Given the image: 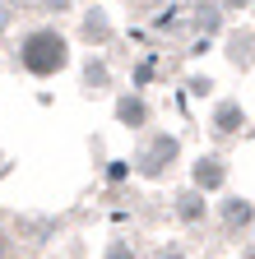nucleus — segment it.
Returning <instances> with one entry per match:
<instances>
[{
	"instance_id": "obj_4",
	"label": "nucleus",
	"mask_w": 255,
	"mask_h": 259,
	"mask_svg": "<svg viewBox=\"0 0 255 259\" xmlns=\"http://www.w3.org/2000/svg\"><path fill=\"white\" fill-rule=\"evenodd\" d=\"M237 120H241V111L228 102V107H218V130H223V135H228V130H237Z\"/></svg>"
},
{
	"instance_id": "obj_6",
	"label": "nucleus",
	"mask_w": 255,
	"mask_h": 259,
	"mask_svg": "<svg viewBox=\"0 0 255 259\" xmlns=\"http://www.w3.org/2000/svg\"><path fill=\"white\" fill-rule=\"evenodd\" d=\"M121 116H125V120H139L144 107H139V102H121Z\"/></svg>"
},
{
	"instance_id": "obj_7",
	"label": "nucleus",
	"mask_w": 255,
	"mask_h": 259,
	"mask_svg": "<svg viewBox=\"0 0 255 259\" xmlns=\"http://www.w3.org/2000/svg\"><path fill=\"white\" fill-rule=\"evenodd\" d=\"M5 19H10V5H5V0H0V28H5Z\"/></svg>"
},
{
	"instance_id": "obj_5",
	"label": "nucleus",
	"mask_w": 255,
	"mask_h": 259,
	"mask_svg": "<svg viewBox=\"0 0 255 259\" xmlns=\"http://www.w3.org/2000/svg\"><path fill=\"white\" fill-rule=\"evenodd\" d=\"M223 218H228V222L237 227V222H246V218H250V204H237V199H232L228 208H223Z\"/></svg>"
},
{
	"instance_id": "obj_9",
	"label": "nucleus",
	"mask_w": 255,
	"mask_h": 259,
	"mask_svg": "<svg viewBox=\"0 0 255 259\" xmlns=\"http://www.w3.org/2000/svg\"><path fill=\"white\" fill-rule=\"evenodd\" d=\"M246 259H255V250H250V254H246Z\"/></svg>"
},
{
	"instance_id": "obj_2",
	"label": "nucleus",
	"mask_w": 255,
	"mask_h": 259,
	"mask_svg": "<svg viewBox=\"0 0 255 259\" xmlns=\"http://www.w3.org/2000/svg\"><path fill=\"white\" fill-rule=\"evenodd\" d=\"M195 181H200L204 190L223 185V167H218V157H204V162H200V167H195Z\"/></svg>"
},
{
	"instance_id": "obj_1",
	"label": "nucleus",
	"mask_w": 255,
	"mask_h": 259,
	"mask_svg": "<svg viewBox=\"0 0 255 259\" xmlns=\"http://www.w3.org/2000/svg\"><path fill=\"white\" fill-rule=\"evenodd\" d=\"M23 65L33 74H56L60 65H65V37H60L56 28H38L23 37Z\"/></svg>"
},
{
	"instance_id": "obj_3",
	"label": "nucleus",
	"mask_w": 255,
	"mask_h": 259,
	"mask_svg": "<svg viewBox=\"0 0 255 259\" xmlns=\"http://www.w3.org/2000/svg\"><path fill=\"white\" fill-rule=\"evenodd\" d=\"M163 157H176V139H158L149 148V162H144V171H158L163 167Z\"/></svg>"
},
{
	"instance_id": "obj_8",
	"label": "nucleus",
	"mask_w": 255,
	"mask_h": 259,
	"mask_svg": "<svg viewBox=\"0 0 255 259\" xmlns=\"http://www.w3.org/2000/svg\"><path fill=\"white\" fill-rule=\"evenodd\" d=\"M163 259H181V254H163Z\"/></svg>"
}]
</instances>
